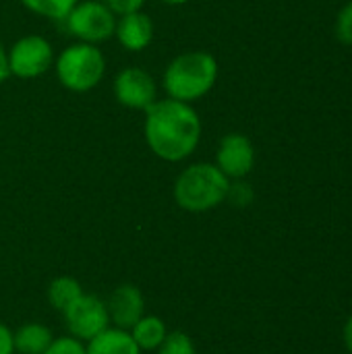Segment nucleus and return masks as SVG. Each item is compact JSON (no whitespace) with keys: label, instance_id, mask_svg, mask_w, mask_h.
Returning <instances> with one entry per match:
<instances>
[{"label":"nucleus","instance_id":"nucleus-13","mask_svg":"<svg viewBox=\"0 0 352 354\" xmlns=\"http://www.w3.org/2000/svg\"><path fill=\"white\" fill-rule=\"evenodd\" d=\"M52 340V330L44 324H25L12 334L15 353L19 354H41Z\"/></svg>","mask_w":352,"mask_h":354},{"label":"nucleus","instance_id":"nucleus-3","mask_svg":"<svg viewBox=\"0 0 352 354\" xmlns=\"http://www.w3.org/2000/svg\"><path fill=\"white\" fill-rule=\"evenodd\" d=\"M230 180L216 164L197 162L187 166L174 183V201L191 214H201L226 201Z\"/></svg>","mask_w":352,"mask_h":354},{"label":"nucleus","instance_id":"nucleus-17","mask_svg":"<svg viewBox=\"0 0 352 354\" xmlns=\"http://www.w3.org/2000/svg\"><path fill=\"white\" fill-rule=\"evenodd\" d=\"M158 354H197L193 340L183 332H172L160 344Z\"/></svg>","mask_w":352,"mask_h":354},{"label":"nucleus","instance_id":"nucleus-1","mask_svg":"<svg viewBox=\"0 0 352 354\" xmlns=\"http://www.w3.org/2000/svg\"><path fill=\"white\" fill-rule=\"evenodd\" d=\"M201 118L193 104L172 97L156 100L143 118V137L154 156L164 162H183L201 141Z\"/></svg>","mask_w":352,"mask_h":354},{"label":"nucleus","instance_id":"nucleus-21","mask_svg":"<svg viewBox=\"0 0 352 354\" xmlns=\"http://www.w3.org/2000/svg\"><path fill=\"white\" fill-rule=\"evenodd\" d=\"M102 2L108 4L114 15H127L133 10H141L145 4V0H102Z\"/></svg>","mask_w":352,"mask_h":354},{"label":"nucleus","instance_id":"nucleus-5","mask_svg":"<svg viewBox=\"0 0 352 354\" xmlns=\"http://www.w3.org/2000/svg\"><path fill=\"white\" fill-rule=\"evenodd\" d=\"M64 23L71 35L77 37V41L98 46L114 37L116 15L102 0H79L75 8L66 15Z\"/></svg>","mask_w":352,"mask_h":354},{"label":"nucleus","instance_id":"nucleus-16","mask_svg":"<svg viewBox=\"0 0 352 354\" xmlns=\"http://www.w3.org/2000/svg\"><path fill=\"white\" fill-rule=\"evenodd\" d=\"M77 2L79 0H21V4L29 12H33L37 17L54 19V21H64Z\"/></svg>","mask_w":352,"mask_h":354},{"label":"nucleus","instance_id":"nucleus-12","mask_svg":"<svg viewBox=\"0 0 352 354\" xmlns=\"http://www.w3.org/2000/svg\"><path fill=\"white\" fill-rule=\"evenodd\" d=\"M85 354H141L131 332L120 328H106L102 334L91 338L85 346Z\"/></svg>","mask_w":352,"mask_h":354},{"label":"nucleus","instance_id":"nucleus-24","mask_svg":"<svg viewBox=\"0 0 352 354\" xmlns=\"http://www.w3.org/2000/svg\"><path fill=\"white\" fill-rule=\"evenodd\" d=\"M344 344H346L349 353L352 354V315L349 317L346 326H344Z\"/></svg>","mask_w":352,"mask_h":354},{"label":"nucleus","instance_id":"nucleus-19","mask_svg":"<svg viewBox=\"0 0 352 354\" xmlns=\"http://www.w3.org/2000/svg\"><path fill=\"white\" fill-rule=\"evenodd\" d=\"M41 354H85V342H81L73 336L54 338L52 344Z\"/></svg>","mask_w":352,"mask_h":354},{"label":"nucleus","instance_id":"nucleus-23","mask_svg":"<svg viewBox=\"0 0 352 354\" xmlns=\"http://www.w3.org/2000/svg\"><path fill=\"white\" fill-rule=\"evenodd\" d=\"M10 77V71H8V56H6V48L0 39V85Z\"/></svg>","mask_w":352,"mask_h":354},{"label":"nucleus","instance_id":"nucleus-7","mask_svg":"<svg viewBox=\"0 0 352 354\" xmlns=\"http://www.w3.org/2000/svg\"><path fill=\"white\" fill-rule=\"evenodd\" d=\"M64 326L68 334L81 342H89L98 334H102L106 328H110V315L108 307L102 299L93 295H81L71 307L62 311Z\"/></svg>","mask_w":352,"mask_h":354},{"label":"nucleus","instance_id":"nucleus-10","mask_svg":"<svg viewBox=\"0 0 352 354\" xmlns=\"http://www.w3.org/2000/svg\"><path fill=\"white\" fill-rule=\"evenodd\" d=\"M106 307H108L110 324L114 328H120V330L129 332L143 317L145 301H143V295H141V290L137 286L122 284L112 292Z\"/></svg>","mask_w":352,"mask_h":354},{"label":"nucleus","instance_id":"nucleus-11","mask_svg":"<svg viewBox=\"0 0 352 354\" xmlns=\"http://www.w3.org/2000/svg\"><path fill=\"white\" fill-rule=\"evenodd\" d=\"M114 37L129 52H143L154 39V21L143 10H133L116 19Z\"/></svg>","mask_w":352,"mask_h":354},{"label":"nucleus","instance_id":"nucleus-8","mask_svg":"<svg viewBox=\"0 0 352 354\" xmlns=\"http://www.w3.org/2000/svg\"><path fill=\"white\" fill-rule=\"evenodd\" d=\"M114 97L120 106L131 110H147L158 100V83L145 68L127 66L122 68L112 83Z\"/></svg>","mask_w":352,"mask_h":354},{"label":"nucleus","instance_id":"nucleus-15","mask_svg":"<svg viewBox=\"0 0 352 354\" xmlns=\"http://www.w3.org/2000/svg\"><path fill=\"white\" fill-rule=\"evenodd\" d=\"M83 295L81 284L75 278L68 276H60L56 278L50 286H48V301L56 311H64L66 307H71L79 297Z\"/></svg>","mask_w":352,"mask_h":354},{"label":"nucleus","instance_id":"nucleus-4","mask_svg":"<svg viewBox=\"0 0 352 354\" xmlns=\"http://www.w3.org/2000/svg\"><path fill=\"white\" fill-rule=\"evenodd\" d=\"M58 83L75 93L95 89L106 75V56L95 44L75 41L54 58Z\"/></svg>","mask_w":352,"mask_h":354},{"label":"nucleus","instance_id":"nucleus-22","mask_svg":"<svg viewBox=\"0 0 352 354\" xmlns=\"http://www.w3.org/2000/svg\"><path fill=\"white\" fill-rule=\"evenodd\" d=\"M0 354H15L12 332L2 322H0Z\"/></svg>","mask_w":352,"mask_h":354},{"label":"nucleus","instance_id":"nucleus-18","mask_svg":"<svg viewBox=\"0 0 352 354\" xmlns=\"http://www.w3.org/2000/svg\"><path fill=\"white\" fill-rule=\"evenodd\" d=\"M336 37L338 41L346 44V46H352V0L349 4H344L336 17Z\"/></svg>","mask_w":352,"mask_h":354},{"label":"nucleus","instance_id":"nucleus-25","mask_svg":"<svg viewBox=\"0 0 352 354\" xmlns=\"http://www.w3.org/2000/svg\"><path fill=\"white\" fill-rule=\"evenodd\" d=\"M162 4H170V6H180V4H187L191 0H160Z\"/></svg>","mask_w":352,"mask_h":354},{"label":"nucleus","instance_id":"nucleus-6","mask_svg":"<svg viewBox=\"0 0 352 354\" xmlns=\"http://www.w3.org/2000/svg\"><path fill=\"white\" fill-rule=\"evenodd\" d=\"M8 71L19 79H35L46 75L54 66V48L44 35H23L8 50Z\"/></svg>","mask_w":352,"mask_h":354},{"label":"nucleus","instance_id":"nucleus-14","mask_svg":"<svg viewBox=\"0 0 352 354\" xmlns=\"http://www.w3.org/2000/svg\"><path fill=\"white\" fill-rule=\"evenodd\" d=\"M129 332L139 351H158L164 338L168 336L166 324L156 315H143Z\"/></svg>","mask_w":352,"mask_h":354},{"label":"nucleus","instance_id":"nucleus-9","mask_svg":"<svg viewBox=\"0 0 352 354\" xmlns=\"http://www.w3.org/2000/svg\"><path fill=\"white\" fill-rule=\"evenodd\" d=\"M216 166L228 180L245 178L255 166V147L243 133H228L220 139L216 151Z\"/></svg>","mask_w":352,"mask_h":354},{"label":"nucleus","instance_id":"nucleus-2","mask_svg":"<svg viewBox=\"0 0 352 354\" xmlns=\"http://www.w3.org/2000/svg\"><path fill=\"white\" fill-rule=\"evenodd\" d=\"M218 75L220 66L214 54L205 50H189L168 62L162 75V87L168 97L193 104L214 89Z\"/></svg>","mask_w":352,"mask_h":354},{"label":"nucleus","instance_id":"nucleus-20","mask_svg":"<svg viewBox=\"0 0 352 354\" xmlns=\"http://www.w3.org/2000/svg\"><path fill=\"white\" fill-rule=\"evenodd\" d=\"M226 199H228L232 205H237V207H247V205L253 201V189H251V185H247L243 178H241V180H234V183L230 180Z\"/></svg>","mask_w":352,"mask_h":354}]
</instances>
